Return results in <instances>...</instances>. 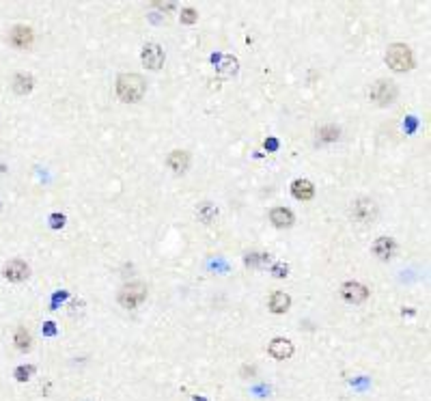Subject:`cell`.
<instances>
[{
  "instance_id": "obj_16",
  "label": "cell",
  "mask_w": 431,
  "mask_h": 401,
  "mask_svg": "<svg viewBox=\"0 0 431 401\" xmlns=\"http://www.w3.org/2000/svg\"><path fill=\"white\" fill-rule=\"evenodd\" d=\"M33 84H35V80L31 74H17L13 78V91L17 95H26V93H31L33 91Z\"/></svg>"
},
{
  "instance_id": "obj_20",
  "label": "cell",
  "mask_w": 431,
  "mask_h": 401,
  "mask_svg": "<svg viewBox=\"0 0 431 401\" xmlns=\"http://www.w3.org/2000/svg\"><path fill=\"white\" fill-rule=\"evenodd\" d=\"M268 263H270V254L252 252L246 257V266H252V268H261V266H268Z\"/></svg>"
},
{
  "instance_id": "obj_4",
  "label": "cell",
  "mask_w": 431,
  "mask_h": 401,
  "mask_svg": "<svg viewBox=\"0 0 431 401\" xmlns=\"http://www.w3.org/2000/svg\"><path fill=\"white\" fill-rule=\"evenodd\" d=\"M350 214H352V218H354L356 222L369 224V222H373L375 218H378V203L371 200V198L360 196V198H356L354 203H352Z\"/></svg>"
},
{
  "instance_id": "obj_23",
  "label": "cell",
  "mask_w": 431,
  "mask_h": 401,
  "mask_svg": "<svg viewBox=\"0 0 431 401\" xmlns=\"http://www.w3.org/2000/svg\"><path fill=\"white\" fill-rule=\"evenodd\" d=\"M287 272H289V268H287V263H282V261H278V263H274V268H272V274L276 276V278H285L287 276Z\"/></svg>"
},
{
  "instance_id": "obj_13",
  "label": "cell",
  "mask_w": 431,
  "mask_h": 401,
  "mask_svg": "<svg viewBox=\"0 0 431 401\" xmlns=\"http://www.w3.org/2000/svg\"><path fill=\"white\" fill-rule=\"evenodd\" d=\"M11 43L15 48H28L33 43V31L28 26H15L11 31Z\"/></svg>"
},
{
  "instance_id": "obj_26",
  "label": "cell",
  "mask_w": 431,
  "mask_h": 401,
  "mask_svg": "<svg viewBox=\"0 0 431 401\" xmlns=\"http://www.w3.org/2000/svg\"><path fill=\"white\" fill-rule=\"evenodd\" d=\"M63 222H65L63 216H52V226H63Z\"/></svg>"
},
{
  "instance_id": "obj_25",
  "label": "cell",
  "mask_w": 431,
  "mask_h": 401,
  "mask_svg": "<svg viewBox=\"0 0 431 401\" xmlns=\"http://www.w3.org/2000/svg\"><path fill=\"white\" fill-rule=\"evenodd\" d=\"M158 9H164V11H170V9H175V3H155Z\"/></svg>"
},
{
  "instance_id": "obj_12",
  "label": "cell",
  "mask_w": 431,
  "mask_h": 401,
  "mask_svg": "<svg viewBox=\"0 0 431 401\" xmlns=\"http://www.w3.org/2000/svg\"><path fill=\"white\" fill-rule=\"evenodd\" d=\"M168 166L175 170V173H186L188 166H190V153L188 151H181V149H175L168 156Z\"/></svg>"
},
{
  "instance_id": "obj_21",
  "label": "cell",
  "mask_w": 431,
  "mask_h": 401,
  "mask_svg": "<svg viewBox=\"0 0 431 401\" xmlns=\"http://www.w3.org/2000/svg\"><path fill=\"white\" fill-rule=\"evenodd\" d=\"M319 134V140H326V142H332V140H336L338 138V127H334V125H326V127H322V130L317 132Z\"/></svg>"
},
{
  "instance_id": "obj_18",
  "label": "cell",
  "mask_w": 431,
  "mask_h": 401,
  "mask_svg": "<svg viewBox=\"0 0 431 401\" xmlns=\"http://www.w3.org/2000/svg\"><path fill=\"white\" fill-rule=\"evenodd\" d=\"M218 71L224 76H231L237 71V59L233 56H218Z\"/></svg>"
},
{
  "instance_id": "obj_7",
  "label": "cell",
  "mask_w": 431,
  "mask_h": 401,
  "mask_svg": "<svg viewBox=\"0 0 431 401\" xmlns=\"http://www.w3.org/2000/svg\"><path fill=\"white\" fill-rule=\"evenodd\" d=\"M341 296L345 302L350 304H362L366 298H369V289H366L362 282H345L341 287Z\"/></svg>"
},
{
  "instance_id": "obj_1",
  "label": "cell",
  "mask_w": 431,
  "mask_h": 401,
  "mask_svg": "<svg viewBox=\"0 0 431 401\" xmlns=\"http://www.w3.org/2000/svg\"><path fill=\"white\" fill-rule=\"evenodd\" d=\"M117 95L121 102L134 104L145 95V80L138 74H123L117 80Z\"/></svg>"
},
{
  "instance_id": "obj_11",
  "label": "cell",
  "mask_w": 431,
  "mask_h": 401,
  "mask_svg": "<svg viewBox=\"0 0 431 401\" xmlns=\"http://www.w3.org/2000/svg\"><path fill=\"white\" fill-rule=\"evenodd\" d=\"M395 248H397V244L392 238H378L373 244V252H375V257H380V259H390L392 254H395Z\"/></svg>"
},
{
  "instance_id": "obj_24",
  "label": "cell",
  "mask_w": 431,
  "mask_h": 401,
  "mask_svg": "<svg viewBox=\"0 0 431 401\" xmlns=\"http://www.w3.org/2000/svg\"><path fill=\"white\" fill-rule=\"evenodd\" d=\"M31 376H33V367H17L15 369V378L20 382H26Z\"/></svg>"
},
{
  "instance_id": "obj_5",
  "label": "cell",
  "mask_w": 431,
  "mask_h": 401,
  "mask_svg": "<svg viewBox=\"0 0 431 401\" xmlns=\"http://www.w3.org/2000/svg\"><path fill=\"white\" fill-rule=\"evenodd\" d=\"M147 300V287L142 282H130L119 291V304L123 308H136Z\"/></svg>"
},
{
  "instance_id": "obj_15",
  "label": "cell",
  "mask_w": 431,
  "mask_h": 401,
  "mask_svg": "<svg viewBox=\"0 0 431 401\" xmlns=\"http://www.w3.org/2000/svg\"><path fill=\"white\" fill-rule=\"evenodd\" d=\"M289 306H291V298L285 294V291H276V294H272L270 298V311L272 313H287L289 311Z\"/></svg>"
},
{
  "instance_id": "obj_9",
  "label": "cell",
  "mask_w": 431,
  "mask_h": 401,
  "mask_svg": "<svg viewBox=\"0 0 431 401\" xmlns=\"http://www.w3.org/2000/svg\"><path fill=\"white\" fill-rule=\"evenodd\" d=\"M5 276L9 280H13V282H20V280H24L26 276H28V266H26L24 261H20V259L9 261L5 266Z\"/></svg>"
},
{
  "instance_id": "obj_17",
  "label": "cell",
  "mask_w": 431,
  "mask_h": 401,
  "mask_svg": "<svg viewBox=\"0 0 431 401\" xmlns=\"http://www.w3.org/2000/svg\"><path fill=\"white\" fill-rule=\"evenodd\" d=\"M198 218H200V220H203L205 224H212L216 218H218L216 205H212V203H200V205H198Z\"/></svg>"
},
{
  "instance_id": "obj_2",
  "label": "cell",
  "mask_w": 431,
  "mask_h": 401,
  "mask_svg": "<svg viewBox=\"0 0 431 401\" xmlns=\"http://www.w3.org/2000/svg\"><path fill=\"white\" fill-rule=\"evenodd\" d=\"M386 63L392 71H410L414 67V54L406 43H392L386 52Z\"/></svg>"
},
{
  "instance_id": "obj_8",
  "label": "cell",
  "mask_w": 431,
  "mask_h": 401,
  "mask_svg": "<svg viewBox=\"0 0 431 401\" xmlns=\"http://www.w3.org/2000/svg\"><path fill=\"white\" fill-rule=\"evenodd\" d=\"M268 352H270L272 358H276V360H287V358L293 356V343H291L289 339H274V341L270 343Z\"/></svg>"
},
{
  "instance_id": "obj_19",
  "label": "cell",
  "mask_w": 431,
  "mask_h": 401,
  "mask_svg": "<svg viewBox=\"0 0 431 401\" xmlns=\"http://www.w3.org/2000/svg\"><path fill=\"white\" fill-rule=\"evenodd\" d=\"M15 345H17V350H22V352H26V350H31V343H33V339H31V332L26 330V328H17L15 330Z\"/></svg>"
},
{
  "instance_id": "obj_22",
  "label": "cell",
  "mask_w": 431,
  "mask_h": 401,
  "mask_svg": "<svg viewBox=\"0 0 431 401\" xmlns=\"http://www.w3.org/2000/svg\"><path fill=\"white\" fill-rule=\"evenodd\" d=\"M196 20H198V15H196L194 9H183L181 11V22L183 24H194Z\"/></svg>"
},
{
  "instance_id": "obj_10",
  "label": "cell",
  "mask_w": 431,
  "mask_h": 401,
  "mask_svg": "<svg viewBox=\"0 0 431 401\" xmlns=\"http://www.w3.org/2000/svg\"><path fill=\"white\" fill-rule=\"evenodd\" d=\"M291 194L296 196L298 200H310L315 196V188L308 179H296L291 184Z\"/></svg>"
},
{
  "instance_id": "obj_6",
  "label": "cell",
  "mask_w": 431,
  "mask_h": 401,
  "mask_svg": "<svg viewBox=\"0 0 431 401\" xmlns=\"http://www.w3.org/2000/svg\"><path fill=\"white\" fill-rule=\"evenodd\" d=\"M140 61L145 67L149 69H160L164 65V50L160 48L158 43H147L142 48V54H140Z\"/></svg>"
},
{
  "instance_id": "obj_3",
  "label": "cell",
  "mask_w": 431,
  "mask_h": 401,
  "mask_svg": "<svg viewBox=\"0 0 431 401\" xmlns=\"http://www.w3.org/2000/svg\"><path fill=\"white\" fill-rule=\"evenodd\" d=\"M397 84L392 80H378L371 84V91H369V97L371 102H375L378 106H390L392 102L397 99Z\"/></svg>"
},
{
  "instance_id": "obj_14",
  "label": "cell",
  "mask_w": 431,
  "mask_h": 401,
  "mask_svg": "<svg viewBox=\"0 0 431 401\" xmlns=\"http://www.w3.org/2000/svg\"><path fill=\"white\" fill-rule=\"evenodd\" d=\"M270 218H272L274 226H278V229H287V226H291L293 220H296V218H293V214H291V209H285V207L272 209Z\"/></svg>"
}]
</instances>
